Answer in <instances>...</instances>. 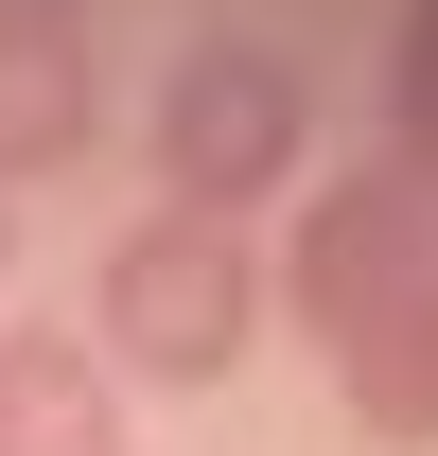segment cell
Instances as JSON below:
<instances>
[{
    "label": "cell",
    "mask_w": 438,
    "mask_h": 456,
    "mask_svg": "<svg viewBox=\"0 0 438 456\" xmlns=\"http://www.w3.org/2000/svg\"><path fill=\"white\" fill-rule=\"evenodd\" d=\"M280 298H298L333 403H351L385 456H421L438 439V193L403 159L316 175V193H298V246H280Z\"/></svg>",
    "instance_id": "obj_1"
},
{
    "label": "cell",
    "mask_w": 438,
    "mask_h": 456,
    "mask_svg": "<svg viewBox=\"0 0 438 456\" xmlns=\"http://www.w3.org/2000/svg\"><path fill=\"white\" fill-rule=\"evenodd\" d=\"M141 141H158V211L246 228L264 193H316V70L280 36H175Z\"/></svg>",
    "instance_id": "obj_2"
},
{
    "label": "cell",
    "mask_w": 438,
    "mask_h": 456,
    "mask_svg": "<svg viewBox=\"0 0 438 456\" xmlns=\"http://www.w3.org/2000/svg\"><path fill=\"white\" fill-rule=\"evenodd\" d=\"M264 334V246L211 211H141L106 246V281H88V351H106V387H228Z\"/></svg>",
    "instance_id": "obj_3"
},
{
    "label": "cell",
    "mask_w": 438,
    "mask_h": 456,
    "mask_svg": "<svg viewBox=\"0 0 438 456\" xmlns=\"http://www.w3.org/2000/svg\"><path fill=\"white\" fill-rule=\"evenodd\" d=\"M106 141V70H88V18H0V193H36Z\"/></svg>",
    "instance_id": "obj_4"
},
{
    "label": "cell",
    "mask_w": 438,
    "mask_h": 456,
    "mask_svg": "<svg viewBox=\"0 0 438 456\" xmlns=\"http://www.w3.org/2000/svg\"><path fill=\"white\" fill-rule=\"evenodd\" d=\"M0 456H141V439H123V387H106V351H88V334L0 316Z\"/></svg>",
    "instance_id": "obj_5"
},
{
    "label": "cell",
    "mask_w": 438,
    "mask_h": 456,
    "mask_svg": "<svg viewBox=\"0 0 438 456\" xmlns=\"http://www.w3.org/2000/svg\"><path fill=\"white\" fill-rule=\"evenodd\" d=\"M385 123H403V175L438 193V0H403V53H385Z\"/></svg>",
    "instance_id": "obj_6"
},
{
    "label": "cell",
    "mask_w": 438,
    "mask_h": 456,
    "mask_svg": "<svg viewBox=\"0 0 438 456\" xmlns=\"http://www.w3.org/2000/svg\"><path fill=\"white\" fill-rule=\"evenodd\" d=\"M0 18H88V0H0Z\"/></svg>",
    "instance_id": "obj_7"
},
{
    "label": "cell",
    "mask_w": 438,
    "mask_h": 456,
    "mask_svg": "<svg viewBox=\"0 0 438 456\" xmlns=\"http://www.w3.org/2000/svg\"><path fill=\"white\" fill-rule=\"evenodd\" d=\"M0 281H18V193H0Z\"/></svg>",
    "instance_id": "obj_8"
}]
</instances>
